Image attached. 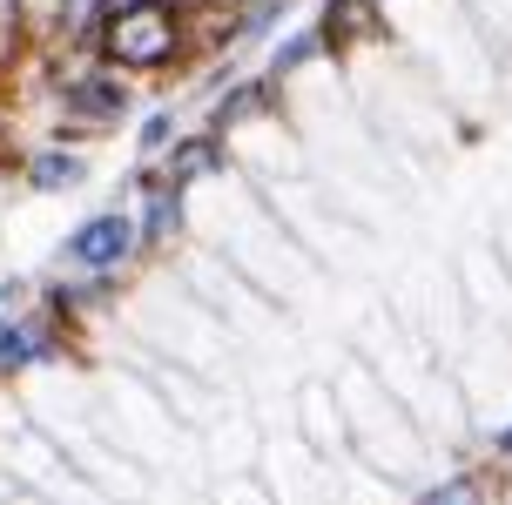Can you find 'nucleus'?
<instances>
[{"instance_id":"1","label":"nucleus","mask_w":512,"mask_h":505,"mask_svg":"<svg viewBox=\"0 0 512 505\" xmlns=\"http://www.w3.org/2000/svg\"><path fill=\"white\" fill-rule=\"evenodd\" d=\"M337 404H344V431H351V458H358L364 472H378V479H391L398 492H411V485L432 472V438H425V425L411 418L405 404L391 398V384L371 371V364H344L337 371Z\"/></svg>"},{"instance_id":"2","label":"nucleus","mask_w":512,"mask_h":505,"mask_svg":"<svg viewBox=\"0 0 512 505\" xmlns=\"http://www.w3.org/2000/svg\"><path fill=\"white\" fill-rule=\"evenodd\" d=\"M95 61L115 68L128 81H162L182 75L203 61V41H196V7L182 0H135V7H115L95 27Z\"/></svg>"},{"instance_id":"3","label":"nucleus","mask_w":512,"mask_h":505,"mask_svg":"<svg viewBox=\"0 0 512 505\" xmlns=\"http://www.w3.org/2000/svg\"><path fill=\"white\" fill-rule=\"evenodd\" d=\"M135 115H142L135 81L115 75V68H102L95 54H81V61H68V68H48V128L54 135L102 142V135H122Z\"/></svg>"},{"instance_id":"4","label":"nucleus","mask_w":512,"mask_h":505,"mask_svg":"<svg viewBox=\"0 0 512 505\" xmlns=\"http://www.w3.org/2000/svg\"><path fill=\"white\" fill-rule=\"evenodd\" d=\"M54 270H75V277H142L135 209L128 202H102L81 223H68V236L54 243Z\"/></svg>"},{"instance_id":"5","label":"nucleus","mask_w":512,"mask_h":505,"mask_svg":"<svg viewBox=\"0 0 512 505\" xmlns=\"http://www.w3.org/2000/svg\"><path fill=\"white\" fill-rule=\"evenodd\" d=\"M68 364H81V337L61 317H48L41 303H21L0 317V384L7 391L41 371H68Z\"/></svg>"},{"instance_id":"6","label":"nucleus","mask_w":512,"mask_h":505,"mask_svg":"<svg viewBox=\"0 0 512 505\" xmlns=\"http://www.w3.org/2000/svg\"><path fill=\"white\" fill-rule=\"evenodd\" d=\"M256 479L270 485L277 505H344V465L317 458L297 431H290V438H263Z\"/></svg>"},{"instance_id":"7","label":"nucleus","mask_w":512,"mask_h":505,"mask_svg":"<svg viewBox=\"0 0 512 505\" xmlns=\"http://www.w3.org/2000/svg\"><path fill=\"white\" fill-rule=\"evenodd\" d=\"M14 182H21L27 196L41 202H61V196H81L88 182H95V142H75V135H34L14 162Z\"/></svg>"},{"instance_id":"8","label":"nucleus","mask_w":512,"mask_h":505,"mask_svg":"<svg viewBox=\"0 0 512 505\" xmlns=\"http://www.w3.org/2000/svg\"><path fill=\"white\" fill-rule=\"evenodd\" d=\"M310 27L324 34L331 68H344L364 48H384L391 41V0H317V21Z\"/></svg>"},{"instance_id":"9","label":"nucleus","mask_w":512,"mask_h":505,"mask_svg":"<svg viewBox=\"0 0 512 505\" xmlns=\"http://www.w3.org/2000/svg\"><path fill=\"white\" fill-rule=\"evenodd\" d=\"M283 88L263 68L256 75H230L216 95L203 101V128H216V135H243V128H263V122H277L283 115Z\"/></svg>"},{"instance_id":"10","label":"nucleus","mask_w":512,"mask_h":505,"mask_svg":"<svg viewBox=\"0 0 512 505\" xmlns=\"http://www.w3.org/2000/svg\"><path fill=\"white\" fill-rule=\"evenodd\" d=\"M405 505H506V472H492L479 452L438 465L405 492Z\"/></svg>"},{"instance_id":"11","label":"nucleus","mask_w":512,"mask_h":505,"mask_svg":"<svg viewBox=\"0 0 512 505\" xmlns=\"http://www.w3.org/2000/svg\"><path fill=\"white\" fill-rule=\"evenodd\" d=\"M236 169V155H230V135H216V128H182L169 149L155 155V176L169 182V189H203V182L216 176H230Z\"/></svg>"},{"instance_id":"12","label":"nucleus","mask_w":512,"mask_h":505,"mask_svg":"<svg viewBox=\"0 0 512 505\" xmlns=\"http://www.w3.org/2000/svg\"><path fill=\"white\" fill-rule=\"evenodd\" d=\"M290 431H297L317 458H331V465L351 458V431H344V404H337L331 378H310L304 391H297V425H290Z\"/></svg>"},{"instance_id":"13","label":"nucleus","mask_w":512,"mask_h":505,"mask_svg":"<svg viewBox=\"0 0 512 505\" xmlns=\"http://www.w3.org/2000/svg\"><path fill=\"white\" fill-rule=\"evenodd\" d=\"M310 68H331V54H324V34H317L310 21H304V27H290V34H277V41L263 48V75L277 81L283 95H290V88H297Z\"/></svg>"},{"instance_id":"14","label":"nucleus","mask_w":512,"mask_h":505,"mask_svg":"<svg viewBox=\"0 0 512 505\" xmlns=\"http://www.w3.org/2000/svg\"><path fill=\"white\" fill-rule=\"evenodd\" d=\"M182 108L176 101H162V108H142V115H135V122H128V142H135V162H155V155L169 149V142H176L182 135Z\"/></svg>"},{"instance_id":"15","label":"nucleus","mask_w":512,"mask_h":505,"mask_svg":"<svg viewBox=\"0 0 512 505\" xmlns=\"http://www.w3.org/2000/svg\"><path fill=\"white\" fill-rule=\"evenodd\" d=\"M472 452L486 458L492 472H506V479H512V411H499V418H486V425H479Z\"/></svg>"},{"instance_id":"16","label":"nucleus","mask_w":512,"mask_h":505,"mask_svg":"<svg viewBox=\"0 0 512 505\" xmlns=\"http://www.w3.org/2000/svg\"><path fill=\"white\" fill-rule=\"evenodd\" d=\"M216 505H277V499H270V485L256 479V472H230V479L216 485Z\"/></svg>"},{"instance_id":"17","label":"nucleus","mask_w":512,"mask_h":505,"mask_svg":"<svg viewBox=\"0 0 512 505\" xmlns=\"http://www.w3.org/2000/svg\"><path fill=\"white\" fill-rule=\"evenodd\" d=\"M115 7H135V0H102V14H115Z\"/></svg>"},{"instance_id":"18","label":"nucleus","mask_w":512,"mask_h":505,"mask_svg":"<svg viewBox=\"0 0 512 505\" xmlns=\"http://www.w3.org/2000/svg\"><path fill=\"white\" fill-rule=\"evenodd\" d=\"M0 101H7V61H0Z\"/></svg>"},{"instance_id":"19","label":"nucleus","mask_w":512,"mask_h":505,"mask_svg":"<svg viewBox=\"0 0 512 505\" xmlns=\"http://www.w3.org/2000/svg\"><path fill=\"white\" fill-rule=\"evenodd\" d=\"M506 505H512V499H506Z\"/></svg>"}]
</instances>
